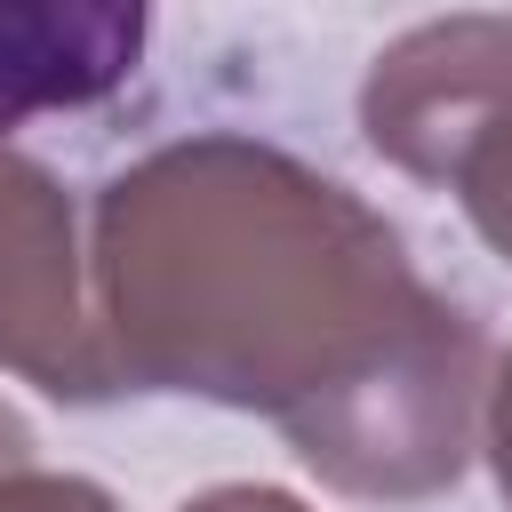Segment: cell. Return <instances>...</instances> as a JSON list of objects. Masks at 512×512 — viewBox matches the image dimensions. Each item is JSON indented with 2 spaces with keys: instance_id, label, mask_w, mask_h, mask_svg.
<instances>
[{
  "instance_id": "1",
  "label": "cell",
  "mask_w": 512,
  "mask_h": 512,
  "mask_svg": "<svg viewBox=\"0 0 512 512\" xmlns=\"http://www.w3.org/2000/svg\"><path fill=\"white\" fill-rule=\"evenodd\" d=\"M88 288L120 392L264 416L336 496L424 504L480 448V320L352 184L264 136L200 128L104 176Z\"/></svg>"
},
{
  "instance_id": "2",
  "label": "cell",
  "mask_w": 512,
  "mask_h": 512,
  "mask_svg": "<svg viewBox=\"0 0 512 512\" xmlns=\"http://www.w3.org/2000/svg\"><path fill=\"white\" fill-rule=\"evenodd\" d=\"M360 136L384 168L456 192L464 224L512 264V16H424L368 56Z\"/></svg>"
},
{
  "instance_id": "3",
  "label": "cell",
  "mask_w": 512,
  "mask_h": 512,
  "mask_svg": "<svg viewBox=\"0 0 512 512\" xmlns=\"http://www.w3.org/2000/svg\"><path fill=\"white\" fill-rule=\"evenodd\" d=\"M0 368L72 408L120 392L88 296L72 192L16 144H0Z\"/></svg>"
},
{
  "instance_id": "4",
  "label": "cell",
  "mask_w": 512,
  "mask_h": 512,
  "mask_svg": "<svg viewBox=\"0 0 512 512\" xmlns=\"http://www.w3.org/2000/svg\"><path fill=\"white\" fill-rule=\"evenodd\" d=\"M144 8L120 0H0V128L104 104L144 56Z\"/></svg>"
},
{
  "instance_id": "5",
  "label": "cell",
  "mask_w": 512,
  "mask_h": 512,
  "mask_svg": "<svg viewBox=\"0 0 512 512\" xmlns=\"http://www.w3.org/2000/svg\"><path fill=\"white\" fill-rule=\"evenodd\" d=\"M0 512H120L104 480L88 472H48V464H16L0 472Z\"/></svg>"
},
{
  "instance_id": "6",
  "label": "cell",
  "mask_w": 512,
  "mask_h": 512,
  "mask_svg": "<svg viewBox=\"0 0 512 512\" xmlns=\"http://www.w3.org/2000/svg\"><path fill=\"white\" fill-rule=\"evenodd\" d=\"M480 448H488V472H496V496L512 512V344L504 360L488 368V408H480Z\"/></svg>"
},
{
  "instance_id": "7",
  "label": "cell",
  "mask_w": 512,
  "mask_h": 512,
  "mask_svg": "<svg viewBox=\"0 0 512 512\" xmlns=\"http://www.w3.org/2000/svg\"><path fill=\"white\" fill-rule=\"evenodd\" d=\"M176 512H312V504H304V496H288V488H272V480H224V488L184 496Z\"/></svg>"
},
{
  "instance_id": "8",
  "label": "cell",
  "mask_w": 512,
  "mask_h": 512,
  "mask_svg": "<svg viewBox=\"0 0 512 512\" xmlns=\"http://www.w3.org/2000/svg\"><path fill=\"white\" fill-rule=\"evenodd\" d=\"M32 448H40V440H32V424H24V416L0 400V472H16V464H40Z\"/></svg>"
}]
</instances>
